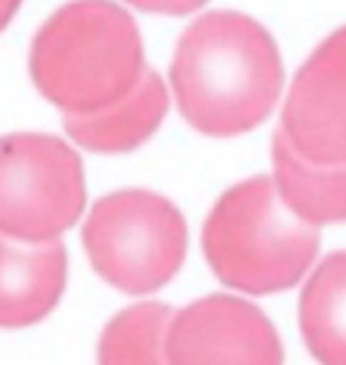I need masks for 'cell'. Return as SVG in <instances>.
Masks as SVG:
<instances>
[{"mask_svg":"<svg viewBox=\"0 0 346 365\" xmlns=\"http://www.w3.org/2000/svg\"><path fill=\"white\" fill-rule=\"evenodd\" d=\"M28 71L37 93L65 114L123 101L145 77L138 25L110 0H70L34 34Z\"/></svg>","mask_w":346,"mask_h":365,"instance_id":"cell-2","label":"cell"},{"mask_svg":"<svg viewBox=\"0 0 346 365\" xmlns=\"http://www.w3.org/2000/svg\"><path fill=\"white\" fill-rule=\"evenodd\" d=\"M169 110V89L157 71H145L132 93L95 114H65L68 138L95 154H129L159 129Z\"/></svg>","mask_w":346,"mask_h":365,"instance_id":"cell-9","label":"cell"},{"mask_svg":"<svg viewBox=\"0 0 346 365\" xmlns=\"http://www.w3.org/2000/svg\"><path fill=\"white\" fill-rule=\"evenodd\" d=\"M279 129L310 163H346V28L325 37L294 74Z\"/></svg>","mask_w":346,"mask_h":365,"instance_id":"cell-7","label":"cell"},{"mask_svg":"<svg viewBox=\"0 0 346 365\" xmlns=\"http://www.w3.org/2000/svg\"><path fill=\"white\" fill-rule=\"evenodd\" d=\"M169 80L181 117L196 133L233 138L273 114L285 71L267 28L242 13L218 9L184 28Z\"/></svg>","mask_w":346,"mask_h":365,"instance_id":"cell-1","label":"cell"},{"mask_svg":"<svg viewBox=\"0 0 346 365\" xmlns=\"http://www.w3.org/2000/svg\"><path fill=\"white\" fill-rule=\"evenodd\" d=\"M86 209L83 160L68 141L43 133L0 135V233L53 242Z\"/></svg>","mask_w":346,"mask_h":365,"instance_id":"cell-5","label":"cell"},{"mask_svg":"<svg viewBox=\"0 0 346 365\" xmlns=\"http://www.w3.org/2000/svg\"><path fill=\"white\" fill-rule=\"evenodd\" d=\"M172 317V307L159 301L120 310L98 338V365H169L166 331Z\"/></svg>","mask_w":346,"mask_h":365,"instance_id":"cell-12","label":"cell"},{"mask_svg":"<svg viewBox=\"0 0 346 365\" xmlns=\"http://www.w3.org/2000/svg\"><path fill=\"white\" fill-rule=\"evenodd\" d=\"M319 227L285 206L273 175H254L221 194L202 225V252L224 286L246 295L285 292L319 255Z\"/></svg>","mask_w":346,"mask_h":365,"instance_id":"cell-3","label":"cell"},{"mask_svg":"<svg viewBox=\"0 0 346 365\" xmlns=\"http://www.w3.org/2000/svg\"><path fill=\"white\" fill-rule=\"evenodd\" d=\"M19 6H22V0H0V31L16 19Z\"/></svg>","mask_w":346,"mask_h":365,"instance_id":"cell-14","label":"cell"},{"mask_svg":"<svg viewBox=\"0 0 346 365\" xmlns=\"http://www.w3.org/2000/svg\"><path fill=\"white\" fill-rule=\"evenodd\" d=\"M300 334L319 365H346V249L310 273L300 292Z\"/></svg>","mask_w":346,"mask_h":365,"instance_id":"cell-11","label":"cell"},{"mask_svg":"<svg viewBox=\"0 0 346 365\" xmlns=\"http://www.w3.org/2000/svg\"><path fill=\"white\" fill-rule=\"evenodd\" d=\"M123 4L145 9V13H157V16H187V13H196L199 6H206L209 0H123Z\"/></svg>","mask_w":346,"mask_h":365,"instance_id":"cell-13","label":"cell"},{"mask_svg":"<svg viewBox=\"0 0 346 365\" xmlns=\"http://www.w3.org/2000/svg\"><path fill=\"white\" fill-rule=\"evenodd\" d=\"M68 282L62 240L22 242L0 233V329L34 326L56 310Z\"/></svg>","mask_w":346,"mask_h":365,"instance_id":"cell-8","label":"cell"},{"mask_svg":"<svg viewBox=\"0 0 346 365\" xmlns=\"http://www.w3.org/2000/svg\"><path fill=\"white\" fill-rule=\"evenodd\" d=\"M169 365H282L276 326L258 304L206 295L178 310L166 331Z\"/></svg>","mask_w":346,"mask_h":365,"instance_id":"cell-6","label":"cell"},{"mask_svg":"<svg viewBox=\"0 0 346 365\" xmlns=\"http://www.w3.org/2000/svg\"><path fill=\"white\" fill-rule=\"evenodd\" d=\"M83 246L95 273L126 295H154L187 258L181 209L154 190H117L86 215Z\"/></svg>","mask_w":346,"mask_h":365,"instance_id":"cell-4","label":"cell"},{"mask_svg":"<svg viewBox=\"0 0 346 365\" xmlns=\"http://www.w3.org/2000/svg\"><path fill=\"white\" fill-rule=\"evenodd\" d=\"M273 181L282 202L313 227L346 221V163H310L279 129L273 135Z\"/></svg>","mask_w":346,"mask_h":365,"instance_id":"cell-10","label":"cell"}]
</instances>
